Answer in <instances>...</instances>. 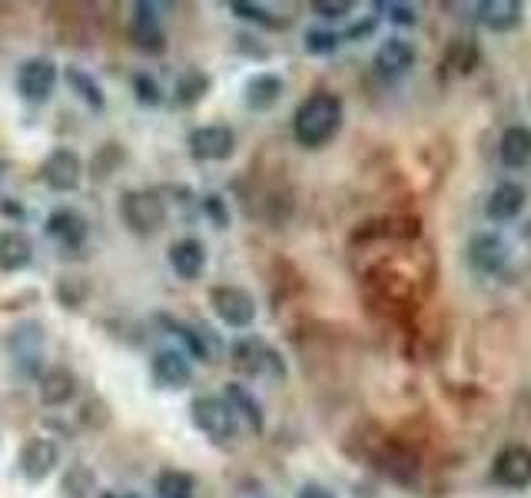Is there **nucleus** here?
<instances>
[{"label": "nucleus", "mask_w": 531, "mask_h": 498, "mask_svg": "<svg viewBox=\"0 0 531 498\" xmlns=\"http://www.w3.org/2000/svg\"><path fill=\"white\" fill-rule=\"evenodd\" d=\"M342 120H346V107H342L336 93H326V90L309 93L293 117V137L299 147L319 150L329 140H336V133L342 130Z\"/></svg>", "instance_id": "f257e3e1"}, {"label": "nucleus", "mask_w": 531, "mask_h": 498, "mask_svg": "<svg viewBox=\"0 0 531 498\" xmlns=\"http://www.w3.org/2000/svg\"><path fill=\"white\" fill-rule=\"evenodd\" d=\"M44 346H47V332L44 323H37V319H24V323H17L10 329L7 336V349H10V359H14V369L20 379H37L44 376Z\"/></svg>", "instance_id": "f03ea898"}, {"label": "nucleus", "mask_w": 531, "mask_h": 498, "mask_svg": "<svg viewBox=\"0 0 531 498\" xmlns=\"http://www.w3.org/2000/svg\"><path fill=\"white\" fill-rule=\"evenodd\" d=\"M120 220L137 236L160 233L166 223V200L156 190H127L120 196Z\"/></svg>", "instance_id": "7ed1b4c3"}, {"label": "nucleus", "mask_w": 531, "mask_h": 498, "mask_svg": "<svg viewBox=\"0 0 531 498\" xmlns=\"http://www.w3.org/2000/svg\"><path fill=\"white\" fill-rule=\"evenodd\" d=\"M190 419L210 442H229L236 435V412L220 396H196L190 406Z\"/></svg>", "instance_id": "20e7f679"}, {"label": "nucleus", "mask_w": 531, "mask_h": 498, "mask_svg": "<svg viewBox=\"0 0 531 498\" xmlns=\"http://www.w3.org/2000/svg\"><path fill=\"white\" fill-rule=\"evenodd\" d=\"M233 362H236V369L246 372V376H266V379H276V382L286 379L283 356H279L273 346H266L263 339H256V336H246V339L236 342V346H233Z\"/></svg>", "instance_id": "39448f33"}, {"label": "nucleus", "mask_w": 531, "mask_h": 498, "mask_svg": "<svg viewBox=\"0 0 531 498\" xmlns=\"http://www.w3.org/2000/svg\"><path fill=\"white\" fill-rule=\"evenodd\" d=\"M210 306L216 319L229 329H249L256 323V299L246 293L243 286H213L210 289Z\"/></svg>", "instance_id": "423d86ee"}, {"label": "nucleus", "mask_w": 531, "mask_h": 498, "mask_svg": "<svg viewBox=\"0 0 531 498\" xmlns=\"http://www.w3.org/2000/svg\"><path fill=\"white\" fill-rule=\"evenodd\" d=\"M57 465H60V445L54 439H47V435H34V439H27L24 445H20L17 469H20V479L24 482H30V485L47 482Z\"/></svg>", "instance_id": "0eeeda50"}, {"label": "nucleus", "mask_w": 531, "mask_h": 498, "mask_svg": "<svg viewBox=\"0 0 531 498\" xmlns=\"http://www.w3.org/2000/svg\"><path fill=\"white\" fill-rule=\"evenodd\" d=\"M57 87V64L44 54L27 57L24 64L17 67V93L27 103H44Z\"/></svg>", "instance_id": "6e6552de"}, {"label": "nucleus", "mask_w": 531, "mask_h": 498, "mask_svg": "<svg viewBox=\"0 0 531 498\" xmlns=\"http://www.w3.org/2000/svg\"><path fill=\"white\" fill-rule=\"evenodd\" d=\"M190 153L200 163H220L236 153V133L226 123H210V127H196L190 133Z\"/></svg>", "instance_id": "1a4fd4ad"}, {"label": "nucleus", "mask_w": 531, "mask_h": 498, "mask_svg": "<svg viewBox=\"0 0 531 498\" xmlns=\"http://www.w3.org/2000/svg\"><path fill=\"white\" fill-rule=\"evenodd\" d=\"M40 176H44V183L54 193H74L83 183V160L74 150L60 147L54 153H47L44 166H40Z\"/></svg>", "instance_id": "9d476101"}, {"label": "nucleus", "mask_w": 531, "mask_h": 498, "mask_svg": "<svg viewBox=\"0 0 531 498\" xmlns=\"http://www.w3.org/2000/svg\"><path fill=\"white\" fill-rule=\"evenodd\" d=\"M492 479L505 489H528L531 485V449L528 445H505L492 462Z\"/></svg>", "instance_id": "9b49d317"}, {"label": "nucleus", "mask_w": 531, "mask_h": 498, "mask_svg": "<svg viewBox=\"0 0 531 498\" xmlns=\"http://www.w3.org/2000/svg\"><path fill=\"white\" fill-rule=\"evenodd\" d=\"M465 259L478 276H495L508 263V243L498 233H478L465 246Z\"/></svg>", "instance_id": "f8f14e48"}, {"label": "nucleus", "mask_w": 531, "mask_h": 498, "mask_svg": "<svg viewBox=\"0 0 531 498\" xmlns=\"http://www.w3.org/2000/svg\"><path fill=\"white\" fill-rule=\"evenodd\" d=\"M415 60H419V50H415L412 40L389 37V40H382V44H379L372 64H376V74L382 80H399L415 67Z\"/></svg>", "instance_id": "ddd939ff"}, {"label": "nucleus", "mask_w": 531, "mask_h": 498, "mask_svg": "<svg viewBox=\"0 0 531 498\" xmlns=\"http://www.w3.org/2000/svg\"><path fill=\"white\" fill-rule=\"evenodd\" d=\"M160 4H150V0H140L133 4V44H137L143 54H163L166 50V34L160 27Z\"/></svg>", "instance_id": "4468645a"}, {"label": "nucleus", "mask_w": 531, "mask_h": 498, "mask_svg": "<svg viewBox=\"0 0 531 498\" xmlns=\"http://www.w3.org/2000/svg\"><path fill=\"white\" fill-rule=\"evenodd\" d=\"M150 372H153L156 386H163V389H186V386H190V379H193L190 359H186V352H180V349L153 352Z\"/></svg>", "instance_id": "2eb2a0df"}, {"label": "nucleus", "mask_w": 531, "mask_h": 498, "mask_svg": "<svg viewBox=\"0 0 531 498\" xmlns=\"http://www.w3.org/2000/svg\"><path fill=\"white\" fill-rule=\"evenodd\" d=\"M525 203H528V190H525V186L515 183V180H505V183H498L492 193H488L485 216L492 223H512L515 216L525 210Z\"/></svg>", "instance_id": "dca6fc26"}, {"label": "nucleus", "mask_w": 531, "mask_h": 498, "mask_svg": "<svg viewBox=\"0 0 531 498\" xmlns=\"http://www.w3.org/2000/svg\"><path fill=\"white\" fill-rule=\"evenodd\" d=\"M44 230H47L50 240H57L64 249H80L90 236L87 220H83L77 210H70V206H60V210L50 213Z\"/></svg>", "instance_id": "f3484780"}, {"label": "nucleus", "mask_w": 531, "mask_h": 498, "mask_svg": "<svg viewBox=\"0 0 531 498\" xmlns=\"http://www.w3.org/2000/svg\"><path fill=\"white\" fill-rule=\"evenodd\" d=\"M166 256H170L173 273L180 276V279H186V283H193V279L203 276V269H206V246L196 240V236H183V240H176Z\"/></svg>", "instance_id": "a211bd4d"}, {"label": "nucleus", "mask_w": 531, "mask_h": 498, "mask_svg": "<svg viewBox=\"0 0 531 498\" xmlns=\"http://www.w3.org/2000/svg\"><path fill=\"white\" fill-rule=\"evenodd\" d=\"M37 389H40V402H44V406L60 409L77 396V376L64 366H50L44 376H40Z\"/></svg>", "instance_id": "6ab92c4d"}, {"label": "nucleus", "mask_w": 531, "mask_h": 498, "mask_svg": "<svg viewBox=\"0 0 531 498\" xmlns=\"http://www.w3.org/2000/svg\"><path fill=\"white\" fill-rule=\"evenodd\" d=\"M243 97H246V107L253 113H266L273 110L279 100H283V77L279 74H269V70H263V74L249 77L246 87H243Z\"/></svg>", "instance_id": "aec40b11"}, {"label": "nucleus", "mask_w": 531, "mask_h": 498, "mask_svg": "<svg viewBox=\"0 0 531 498\" xmlns=\"http://www.w3.org/2000/svg\"><path fill=\"white\" fill-rule=\"evenodd\" d=\"M478 20L495 34H508L525 20V7L518 0H485L478 4Z\"/></svg>", "instance_id": "412c9836"}, {"label": "nucleus", "mask_w": 531, "mask_h": 498, "mask_svg": "<svg viewBox=\"0 0 531 498\" xmlns=\"http://www.w3.org/2000/svg\"><path fill=\"white\" fill-rule=\"evenodd\" d=\"M498 157L508 166V170H528L531 166V130L515 123L502 133V143H498Z\"/></svg>", "instance_id": "4be33fe9"}, {"label": "nucleus", "mask_w": 531, "mask_h": 498, "mask_svg": "<svg viewBox=\"0 0 531 498\" xmlns=\"http://www.w3.org/2000/svg\"><path fill=\"white\" fill-rule=\"evenodd\" d=\"M30 263H34V243L20 230L0 233V269H4V273H20V269H27Z\"/></svg>", "instance_id": "5701e85b"}, {"label": "nucleus", "mask_w": 531, "mask_h": 498, "mask_svg": "<svg viewBox=\"0 0 531 498\" xmlns=\"http://www.w3.org/2000/svg\"><path fill=\"white\" fill-rule=\"evenodd\" d=\"M223 399L229 402V406H233L236 415H243V419L249 422V429H253L256 435L263 432V425H266V419H263V406H259V399H256L246 386H239V382H229Z\"/></svg>", "instance_id": "b1692460"}, {"label": "nucleus", "mask_w": 531, "mask_h": 498, "mask_svg": "<svg viewBox=\"0 0 531 498\" xmlns=\"http://www.w3.org/2000/svg\"><path fill=\"white\" fill-rule=\"evenodd\" d=\"M210 87H213V80L203 67H186L180 74V80H176L173 97L180 107H193V103H200L206 93H210Z\"/></svg>", "instance_id": "393cba45"}, {"label": "nucleus", "mask_w": 531, "mask_h": 498, "mask_svg": "<svg viewBox=\"0 0 531 498\" xmlns=\"http://www.w3.org/2000/svg\"><path fill=\"white\" fill-rule=\"evenodd\" d=\"M64 77H67V83H70V90H74L77 97H80L83 103H87L90 110H97V113H100L103 107H107V93H103V87L97 83V77L90 74V70H83V67H77V64H70Z\"/></svg>", "instance_id": "a878e982"}, {"label": "nucleus", "mask_w": 531, "mask_h": 498, "mask_svg": "<svg viewBox=\"0 0 531 498\" xmlns=\"http://www.w3.org/2000/svg\"><path fill=\"white\" fill-rule=\"evenodd\" d=\"M153 492L160 498H193L196 482H193V475L183 469H163L160 475H156Z\"/></svg>", "instance_id": "bb28decb"}, {"label": "nucleus", "mask_w": 531, "mask_h": 498, "mask_svg": "<svg viewBox=\"0 0 531 498\" xmlns=\"http://www.w3.org/2000/svg\"><path fill=\"white\" fill-rule=\"evenodd\" d=\"M93 489H97V475L83 462H74L64 472V479H60V495L64 498H87Z\"/></svg>", "instance_id": "cd10ccee"}, {"label": "nucleus", "mask_w": 531, "mask_h": 498, "mask_svg": "<svg viewBox=\"0 0 531 498\" xmlns=\"http://www.w3.org/2000/svg\"><path fill=\"white\" fill-rule=\"evenodd\" d=\"M339 44H342V37L336 34V30H326V27H309L303 34V47H306V54H312V57L336 54Z\"/></svg>", "instance_id": "c85d7f7f"}, {"label": "nucleus", "mask_w": 531, "mask_h": 498, "mask_svg": "<svg viewBox=\"0 0 531 498\" xmlns=\"http://www.w3.org/2000/svg\"><path fill=\"white\" fill-rule=\"evenodd\" d=\"M229 10L239 17V20H249V24H259V27H279V20L269 14L263 4H253V0H233Z\"/></svg>", "instance_id": "c756f323"}, {"label": "nucleus", "mask_w": 531, "mask_h": 498, "mask_svg": "<svg viewBox=\"0 0 531 498\" xmlns=\"http://www.w3.org/2000/svg\"><path fill=\"white\" fill-rule=\"evenodd\" d=\"M87 296H90V286H87V283H80V279H74V276L60 279L57 299H60V303H64L67 309H80L83 299H87Z\"/></svg>", "instance_id": "7c9ffc66"}, {"label": "nucleus", "mask_w": 531, "mask_h": 498, "mask_svg": "<svg viewBox=\"0 0 531 498\" xmlns=\"http://www.w3.org/2000/svg\"><path fill=\"white\" fill-rule=\"evenodd\" d=\"M163 323L170 326V329L176 332V336H180V339L186 342V349H190L196 359H206V356H210V349L203 346V332H200V329L183 326V323H176V319H166V316H163Z\"/></svg>", "instance_id": "2f4dec72"}, {"label": "nucleus", "mask_w": 531, "mask_h": 498, "mask_svg": "<svg viewBox=\"0 0 531 498\" xmlns=\"http://www.w3.org/2000/svg\"><path fill=\"white\" fill-rule=\"evenodd\" d=\"M133 93H137V100L143 103V107H160L163 103V87L150 74L133 77Z\"/></svg>", "instance_id": "473e14b6"}, {"label": "nucleus", "mask_w": 531, "mask_h": 498, "mask_svg": "<svg viewBox=\"0 0 531 498\" xmlns=\"http://www.w3.org/2000/svg\"><path fill=\"white\" fill-rule=\"evenodd\" d=\"M372 7L385 10V17H389L395 27H415V24H419V14H415L412 4H395V0H382V4H372Z\"/></svg>", "instance_id": "72a5a7b5"}, {"label": "nucleus", "mask_w": 531, "mask_h": 498, "mask_svg": "<svg viewBox=\"0 0 531 498\" xmlns=\"http://www.w3.org/2000/svg\"><path fill=\"white\" fill-rule=\"evenodd\" d=\"M203 213L210 216V223L216 226V230H229V223H233V216H229V206L220 193H210L203 196Z\"/></svg>", "instance_id": "f704fd0d"}, {"label": "nucleus", "mask_w": 531, "mask_h": 498, "mask_svg": "<svg viewBox=\"0 0 531 498\" xmlns=\"http://www.w3.org/2000/svg\"><path fill=\"white\" fill-rule=\"evenodd\" d=\"M312 14L322 20H342L352 14L349 0H312Z\"/></svg>", "instance_id": "c9c22d12"}, {"label": "nucleus", "mask_w": 531, "mask_h": 498, "mask_svg": "<svg viewBox=\"0 0 531 498\" xmlns=\"http://www.w3.org/2000/svg\"><path fill=\"white\" fill-rule=\"evenodd\" d=\"M296 498H336V492L326 489V485H319V482H306V485H299Z\"/></svg>", "instance_id": "e433bc0d"}, {"label": "nucleus", "mask_w": 531, "mask_h": 498, "mask_svg": "<svg viewBox=\"0 0 531 498\" xmlns=\"http://www.w3.org/2000/svg\"><path fill=\"white\" fill-rule=\"evenodd\" d=\"M4 170H7V166H4V160H0V180H4Z\"/></svg>", "instance_id": "4c0bfd02"}, {"label": "nucleus", "mask_w": 531, "mask_h": 498, "mask_svg": "<svg viewBox=\"0 0 531 498\" xmlns=\"http://www.w3.org/2000/svg\"><path fill=\"white\" fill-rule=\"evenodd\" d=\"M103 498H120V495H103Z\"/></svg>", "instance_id": "58836bf2"}]
</instances>
